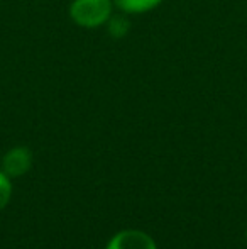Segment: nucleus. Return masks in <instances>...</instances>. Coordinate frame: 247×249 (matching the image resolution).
Listing matches in <instances>:
<instances>
[{"instance_id": "nucleus-1", "label": "nucleus", "mask_w": 247, "mask_h": 249, "mask_svg": "<svg viewBox=\"0 0 247 249\" xmlns=\"http://www.w3.org/2000/svg\"><path fill=\"white\" fill-rule=\"evenodd\" d=\"M112 3L110 0H73L69 16L82 27H99L110 19Z\"/></svg>"}, {"instance_id": "nucleus-2", "label": "nucleus", "mask_w": 247, "mask_h": 249, "mask_svg": "<svg viewBox=\"0 0 247 249\" xmlns=\"http://www.w3.org/2000/svg\"><path fill=\"white\" fill-rule=\"evenodd\" d=\"M107 249H158L149 234L142 231L129 229L115 234L107 244Z\"/></svg>"}, {"instance_id": "nucleus-3", "label": "nucleus", "mask_w": 247, "mask_h": 249, "mask_svg": "<svg viewBox=\"0 0 247 249\" xmlns=\"http://www.w3.org/2000/svg\"><path fill=\"white\" fill-rule=\"evenodd\" d=\"M33 153L27 148H14L3 156L2 168L7 177H22L31 170Z\"/></svg>"}, {"instance_id": "nucleus-4", "label": "nucleus", "mask_w": 247, "mask_h": 249, "mask_svg": "<svg viewBox=\"0 0 247 249\" xmlns=\"http://www.w3.org/2000/svg\"><path fill=\"white\" fill-rule=\"evenodd\" d=\"M120 10L127 14H142L154 9L161 3V0H114Z\"/></svg>"}, {"instance_id": "nucleus-5", "label": "nucleus", "mask_w": 247, "mask_h": 249, "mask_svg": "<svg viewBox=\"0 0 247 249\" xmlns=\"http://www.w3.org/2000/svg\"><path fill=\"white\" fill-rule=\"evenodd\" d=\"M10 195H12V185H10V180L5 173L0 171V210L9 203Z\"/></svg>"}]
</instances>
